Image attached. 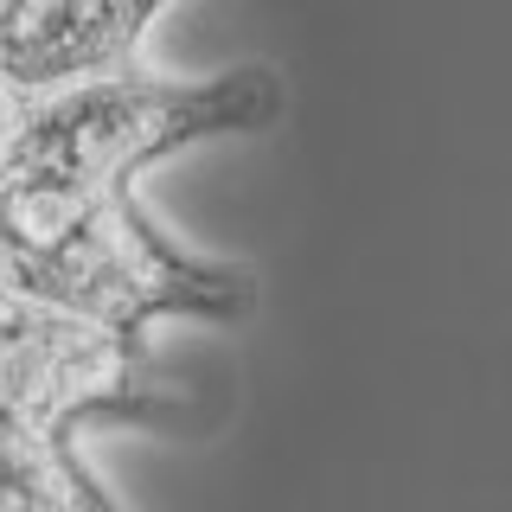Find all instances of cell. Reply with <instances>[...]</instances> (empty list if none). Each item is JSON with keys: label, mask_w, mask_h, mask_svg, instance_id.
<instances>
[{"label": "cell", "mask_w": 512, "mask_h": 512, "mask_svg": "<svg viewBox=\"0 0 512 512\" xmlns=\"http://www.w3.org/2000/svg\"><path fill=\"white\" fill-rule=\"evenodd\" d=\"M167 0H0V90L13 103L135 64V39Z\"/></svg>", "instance_id": "obj_4"}, {"label": "cell", "mask_w": 512, "mask_h": 512, "mask_svg": "<svg viewBox=\"0 0 512 512\" xmlns=\"http://www.w3.org/2000/svg\"><path fill=\"white\" fill-rule=\"evenodd\" d=\"M0 423L77 442L84 423H192V404L154 378L141 333L0 288Z\"/></svg>", "instance_id": "obj_3"}, {"label": "cell", "mask_w": 512, "mask_h": 512, "mask_svg": "<svg viewBox=\"0 0 512 512\" xmlns=\"http://www.w3.org/2000/svg\"><path fill=\"white\" fill-rule=\"evenodd\" d=\"M13 109H20V103H13V96L0 90V141H7V128H13Z\"/></svg>", "instance_id": "obj_6"}, {"label": "cell", "mask_w": 512, "mask_h": 512, "mask_svg": "<svg viewBox=\"0 0 512 512\" xmlns=\"http://www.w3.org/2000/svg\"><path fill=\"white\" fill-rule=\"evenodd\" d=\"M276 116V77L237 64L218 77H154L141 64L64 84L13 109L0 167L77 186H135L141 167L212 135H244Z\"/></svg>", "instance_id": "obj_2"}, {"label": "cell", "mask_w": 512, "mask_h": 512, "mask_svg": "<svg viewBox=\"0 0 512 512\" xmlns=\"http://www.w3.org/2000/svg\"><path fill=\"white\" fill-rule=\"evenodd\" d=\"M0 288L141 333L167 314L237 320L250 282L180 250L135 205V186H77L0 167Z\"/></svg>", "instance_id": "obj_1"}, {"label": "cell", "mask_w": 512, "mask_h": 512, "mask_svg": "<svg viewBox=\"0 0 512 512\" xmlns=\"http://www.w3.org/2000/svg\"><path fill=\"white\" fill-rule=\"evenodd\" d=\"M0 512H122V506L77 461V442L0 423Z\"/></svg>", "instance_id": "obj_5"}]
</instances>
